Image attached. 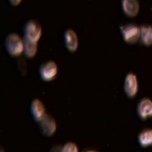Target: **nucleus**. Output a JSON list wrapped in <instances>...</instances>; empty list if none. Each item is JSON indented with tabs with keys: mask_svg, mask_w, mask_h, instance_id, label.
Returning <instances> with one entry per match:
<instances>
[{
	"mask_svg": "<svg viewBox=\"0 0 152 152\" xmlns=\"http://www.w3.org/2000/svg\"><path fill=\"white\" fill-rule=\"evenodd\" d=\"M5 48L13 56H18L24 52V40L17 34H11L5 40Z\"/></svg>",
	"mask_w": 152,
	"mask_h": 152,
	"instance_id": "1",
	"label": "nucleus"
},
{
	"mask_svg": "<svg viewBox=\"0 0 152 152\" xmlns=\"http://www.w3.org/2000/svg\"><path fill=\"white\" fill-rule=\"evenodd\" d=\"M24 35L28 40L38 42L42 35L41 26L36 21H29L25 25Z\"/></svg>",
	"mask_w": 152,
	"mask_h": 152,
	"instance_id": "2",
	"label": "nucleus"
},
{
	"mask_svg": "<svg viewBox=\"0 0 152 152\" xmlns=\"http://www.w3.org/2000/svg\"><path fill=\"white\" fill-rule=\"evenodd\" d=\"M39 73L43 80L46 81H50L56 78L58 73V67L56 62L50 61L45 64L42 65L39 69Z\"/></svg>",
	"mask_w": 152,
	"mask_h": 152,
	"instance_id": "3",
	"label": "nucleus"
},
{
	"mask_svg": "<svg viewBox=\"0 0 152 152\" xmlns=\"http://www.w3.org/2000/svg\"><path fill=\"white\" fill-rule=\"evenodd\" d=\"M122 34L125 41L130 43H135L141 37V28L134 24H128L123 28Z\"/></svg>",
	"mask_w": 152,
	"mask_h": 152,
	"instance_id": "4",
	"label": "nucleus"
},
{
	"mask_svg": "<svg viewBox=\"0 0 152 152\" xmlns=\"http://www.w3.org/2000/svg\"><path fill=\"white\" fill-rule=\"evenodd\" d=\"M138 79L135 74L129 73L125 78L124 91L127 96L129 97H135L138 93Z\"/></svg>",
	"mask_w": 152,
	"mask_h": 152,
	"instance_id": "5",
	"label": "nucleus"
},
{
	"mask_svg": "<svg viewBox=\"0 0 152 152\" xmlns=\"http://www.w3.org/2000/svg\"><path fill=\"white\" fill-rule=\"evenodd\" d=\"M40 123V128L43 134L46 136H52L56 130V123L52 116L46 115Z\"/></svg>",
	"mask_w": 152,
	"mask_h": 152,
	"instance_id": "6",
	"label": "nucleus"
},
{
	"mask_svg": "<svg viewBox=\"0 0 152 152\" xmlns=\"http://www.w3.org/2000/svg\"><path fill=\"white\" fill-rule=\"evenodd\" d=\"M31 112L32 116L36 121H41L47 115L44 105L39 99H34L31 105Z\"/></svg>",
	"mask_w": 152,
	"mask_h": 152,
	"instance_id": "7",
	"label": "nucleus"
},
{
	"mask_svg": "<svg viewBox=\"0 0 152 152\" xmlns=\"http://www.w3.org/2000/svg\"><path fill=\"white\" fill-rule=\"evenodd\" d=\"M123 12L129 17H135L139 11V2L138 0H122Z\"/></svg>",
	"mask_w": 152,
	"mask_h": 152,
	"instance_id": "8",
	"label": "nucleus"
},
{
	"mask_svg": "<svg viewBox=\"0 0 152 152\" xmlns=\"http://www.w3.org/2000/svg\"><path fill=\"white\" fill-rule=\"evenodd\" d=\"M64 40L66 46L70 52H75L78 47V36L73 30H68L65 32Z\"/></svg>",
	"mask_w": 152,
	"mask_h": 152,
	"instance_id": "9",
	"label": "nucleus"
},
{
	"mask_svg": "<svg viewBox=\"0 0 152 152\" xmlns=\"http://www.w3.org/2000/svg\"><path fill=\"white\" fill-rule=\"evenodd\" d=\"M138 113L142 119H145L152 116V101L149 99H143L138 105Z\"/></svg>",
	"mask_w": 152,
	"mask_h": 152,
	"instance_id": "10",
	"label": "nucleus"
},
{
	"mask_svg": "<svg viewBox=\"0 0 152 152\" xmlns=\"http://www.w3.org/2000/svg\"><path fill=\"white\" fill-rule=\"evenodd\" d=\"M24 53L27 57L32 58L34 56L37 52V42L32 41L26 37L24 40Z\"/></svg>",
	"mask_w": 152,
	"mask_h": 152,
	"instance_id": "11",
	"label": "nucleus"
},
{
	"mask_svg": "<svg viewBox=\"0 0 152 152\" xmlns=\"http://www.w3.org/2000/svg\"><path fill=\"white\" fill-rule=\"evenodd\" d=\"M138 142L142 147H148L152 145V129H146L138 135Z\"/></svg>",
	"mask_w": 152,
	"mask_h": 152,
	"instance_id": "12",
	"label": "nucleus"
},
{
	"mask_svg": "<svg viewBox=\"0 0 152 152\" xmlns=\"http://www.w3.org/2000/svg\"><path fill=\"white\" fill-rule=\"evenodd\" d=\"M141 39L142 43L146 46H151L152 44V27L142 26L141 27Z\"/></svg>",
	"mask_w": 152,
	"mask_h": 152,
	"instance_id": "13",
	"label": "nucleus"
},
{
	"mask_svg": "<svg viewBox=\"0 0 152 152\" xmlns=\"http://www.w3.org/2000/svg\"><path fill=\"white\" fill-rule=\"evenodd\" d=\"M78 151V146L74 142H68L64 145L62 151L66 152H77Z\"/></svg>",
	"mask_w": 152,
	"mask_h": 152,
	"instance_id": "14",
	"label": "nucleus"
},
{
	"mask_svg": "<svg viewBox=\"0 0 152 152\" xmlns=\"http://www.w3.org/2000/svg\"><path fill=\"white\" fill-rule=\"evenodd\" d=\"M10 3L12 4V5H15V6H17L19 4L21 3L22 0H9Z\"/></svg>",
	"mask_w": 152,
	"mask_h": 152,
	"instance_id": "15",
	"label": "nucleus"
}]
</instances>
